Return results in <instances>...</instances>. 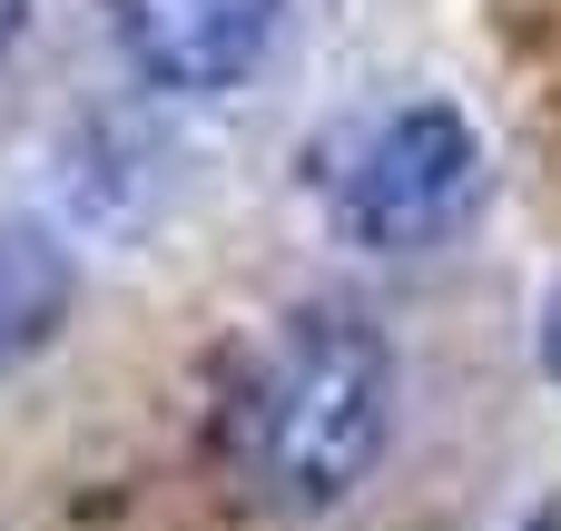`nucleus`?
Listing matches in <instances>:
<instances>
[{
    "label": "nucleus",
    "instance_id": "obj_6",
    "mask_svg": "<svg viewBox=\"0 0 561 531\" xmlns=\"http://www.w3.org/2000/svg\"><path fill=\"white\" fill-rule=\"evenodd\" d=\"M20 20H30V0H0V59H10V39H20Z\"/></svg>",
    "mask_w": 561,
    "mask_h": 531
},
{
    "label": "nucleus",
    "instance_id": "obj_3",
    "mask_svg": "<svg viewBox=\"0 0 561 531\" xmlns=\"http://www.w3.org/2000/svg\"><path fill=\"white\" fill-rule=\"evenodd\" d=\"M118 10V49L148 89L168 99H227L256 79V59L276 49L286 0H108Z\"/></svg>",
    "mask_w": 561,
    "mask_h": 531
},
{
    "label": "nucleus",
    "instance_id": "obj_5",
    "mask_svg": "<svg viewBox=\"0 0 561 531\" xmlns=\"http://www.w3.org/2000/svg\"><path fill=\"white\" fill-rule=\"evenodd\" d=\"M542 374L561 384V286H552V305H542Z\"/></svg>",
    "mask_w": 561,
    "mask_h": 531
},
{
    "label": "nucleus",
    "instance_id": "obj_1",
    "mask_svg": "<svg viewBox=\"0 0 561 531\" xmlns=\"http://www.w3.org/2000/svg\"><path fill=\"white\" fill-rule=\"evenodd\" d=\"M237 473L276 512H335L394 434V355L355 305H296L237 384Z\"/></svg>",
    "mask_w": 561,
    "mask_h": 531
},
{
    "label": "nucleus",
    "instance_id": "obj_4",
    "mask_svg": "<svg viewBox=\"0 0 561 531\" xmlns=\"http://www.w3.org/2000/svg\"><path fill=\"white\" fill-rule=\"evenodd\" d=\"M69 305H79L69 256H59L39 227H0V374L30 365L39 345H59Z\"/></svg>",
    "mask_w": 561,
    "mask_h": 531
},
{
    "label": "nucleus",
    "instance_id": "obj_2",
    "mask_svg": "<svg viewBox=\"0 0 561 531\" xmlns=\"http://www.w3.org/2000/svg\"><path fill=\"white\" fill-rule=\"evenodd\" d=\"M483 197V138L454 99H404L394 118H375V138L345 168V227L375 256H424L434 236H454Z\"/></svg>",
    "mask_w": 561,
    "mask_h": 531
}]
</instances>
